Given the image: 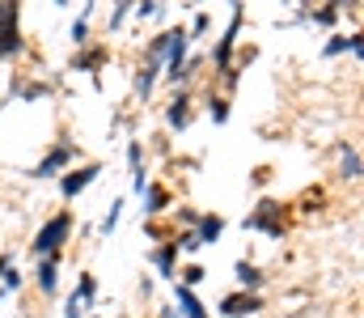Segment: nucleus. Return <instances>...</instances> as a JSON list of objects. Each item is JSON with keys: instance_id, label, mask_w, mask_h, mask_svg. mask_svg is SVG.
Wrapping results in <instances>:
<instances>
[{"instance_id": "16", "label": "nucleus", "mask_w": 364, "mask_h": 318, "mask_svg": "<svg viewBox=\"0 0 364 318\" xmlns=\"http://www.w3.org/2000/svg\"><path fill=\"white\" fill-rule=\"evenodd\" d=\"M174 310H178L182 318H208V306H203L199 293L186 289V285H174Z\"/></svg>"}, {"instance_id": "17", "label": "nucleus", "mask_w": 364, "mask_h": 318, "mask_svg": "<svg viewBox=\"0 0 364 318\" xmlns=\"http://www.w3.org/2000/svg\"><path fill=\"white\" fill-rule=\"evenodd\" d=\"M339 179H343V183H356V179H360V149H356L352 140L339 144Z\"/></svg>"}, {"instance_id": "14", "label": "nucleus", "mask_w": 364, "mask_h": 318, "mask_svg": "<svg viewBox=\"0 0 364 318\" xmlns=\"http://www.w3.org/2000/svg\"><path fill=\"white\" fill-rule=\"evenodd\" d=\"M233 280H237V289H242V293H259V289L267 285L263 267H259V263H250V259H237V263H233Z\"/></svg>"}, {"instance_id": "13", "label": "nucleus", "mask_w": 364, "mask_h": 318, "mask_svg": "<svg viewBox=\"0 0 364 318\" xmlns=\"http://www.w3.org/2000/svg\"><path fill=\"white\" fill-rule=\"evenodd\" d=\"M34 289L43 297H55L60 293V259H38L34 263Z\"/></svg>"}, {"instance_id": "23", "label": "nucleus", "mask_w": 364, "mask_h": 318, "mask_svg": "<svg viewBox=\"0 0 364 318\" xmlns=\"http://www.w3.org/2000/svg\"><path fill=\"white\" fill-rule=\"evenodd\" d=\"M106 55H110V47H90V51H77V73H93Z\"/></svg>"}, {"instance_id": "22", "label": "nucleus", "mask_w": 364, "mask_h": 318, "mask_svg": "<svg viewBox=\"0 0 364 318\" xmlns=\"http://www.w3.org/2000/svg\"><path fill=\"white\" fill-rule=\"evenodd\" d=\"M208 119H212V123H216V127H225V123H229V98H225V94H208Z\"/></svg>"}, {"instance_id": "24", "label": "nucleus", "mask_w": 364, "mask_h": 318, "mask_svg": "<svg viewBox=\"0 0 364 318\" xmlns=\"http://www.w3.org/2000/svg\"><path fill=\"white\" fill-rule=\"evenodd\" d=\"M208 26H212V13H208V9H199V13L191 17V26H186V38H191V43H195V38H203V34H208Z\"/></svg>"}, {"instance_id": "6", "label": "nucleus", "mask_w": 364, "mask_h": 318, "mask_svg": "<svg viewBox=\"0 0 364 318\" xmlns=\"http://www.w3.org/2000/svg\"><path fill=\"white\" fill-rule=\"evenodd\" d=\"M102 179V161H81V166H73L68 174H60V196L73 204L77 196H85L93 183Z\"/></svg>"}, {"instance_id": "18", "label": "nucleus", "mask_w": 364, "mask_h": 318, "mask_svg": "<svg viewBox=\"0 0 364 318\" xmlns=\"http://www.w3.org/2000/svg\"><path fill=\"white\" fill-rule=\"evenodd\" d=\"M90 21H93V4H85V9L77 13V21L68 26V38H73V47H77V51H85V47H90Z\"/></svg>"}, {"instance_id": "3", "label": "nucleus", "mask_w": 364, "mask_h": 318, "mask_svg": "<svg viewBox=\"0 0 364 318\" xmlns=\"http://www.w3.org/2000/svg\"><path fill=\"white\" fill-rule=\"evenodd\" d=\"M242 17H246V9H242V4H233V9H229V21H225V30H220V38H216L212 55H208V64H212L216 73H225V68L233 64V51H237V34H242Z\"/></svg>"}, {"instance_id": "15", "label": "nucleus", "mask_w": 364, "mask_h": 318, "mask_svg": "<svg viewBox=\"0 0 364 318\" xmlns=\"http://www.w3.org/2000/svg\"><path fill=\"white\" fill-rule=\"evenodd\" d=\"M220 233H225V216H220V212H199V221H195V238H199V246H216Z\"/></svg>"}, {"instance_id": "5", "label": "nucleus", "mask_w": 364, "mask_h": 318, "mask_svg": "<svg viewBox=\"0 0 364 318\" xmlns=\"http://www.w3.org/2000/svg\"><path fill=\"white\" fill-rule=\"evenodd\" d=\"M242 229H250V233H267V238H279V233H284V204H279V200H259L255 212L242 221Z\"/></svg>"}, {"instance_id": "7", "label": "nucleus", "mask_w": 364, "mask_h": 318, "mask_svg": "<svg viewBox=\"0 0 364 318\" xmlns=\"http://www.w3.org/2000/svg\"><path fill=\"white\" fill-rule=\"evenodd\" d=\"M191 115H195L191 90H174L170 102H166V127H170V132H186V127H191Z\"/></svg>"}, {"instance_id": "12", "label": "nucleus", "mask_w": 364, "mask_h": 318, "mask_svg": "<svg viewBox=\"0 0 364 318\" xmlns=\"http://www.w3.org/2000/svg\"><path fill=\"white\" fill-rule=\"evenodd\" d=\"M127 170H132V191L140 196L153 179H149V166H144V144L140 140H127Z\"/></svg>"}, {"instance_id": "27", "label": "nucleus", "mask_w": 364, "mask_h": 318, "mask_svg": "<svg viewBox=\"0 0 364 318\" xmlns=\"http://www.w3.org/2000/svg\"><path fill=\"white\" fill-rule=\"evenodd\" d=\"M339 13H343V9H339V4H331V9H318V13H309V17H314L318 26H335V21H339Z\"/></svg>"}, {"instance_id": "4", "label": "nucleus", "mask_w": 364, "mask_h": 318, "mask_svg": "<svg viewBox=\"0 0 364 318\" xmlns=\"http://www.w3.org/2000/svg\"><path fill=\"white\" fill-rule=\"evenodd\" d=\"M26 51L21 34V4H0V60H13Z\"/></svg>"}, {"instance_id": "10", "label": "nucleus", "mask_w": 364, "mask_h": 318, "mask_svg": "<svg viewBox=\"0 0 364 318\" xmlns=\"http://www.w3.org/2000/svg\"><path fill=\"white\" fill-rule=\"evenodd\" d=\"M149 263H153V272H157L166 285H174V272H178V250H174V242H157V246L149 250Z\"/></svg>"}, {"instance_id": "19", "label": "nucleus", "mask_w": 364, "mask_h": 318, "mask_svg": "<svg viewBox=\"0 0 364 318\" xmlns=\"http://www.w3.org/2000/svg\"><path fill=\"white\" fill-rule=\"evenodd\" d=\"M123 208H127V196H114V200L106 204L102 221H97V233H102V238H110V233L119 229V221H123Z\"/></svg>"}, {"instance_id": "2", "label": "nucleus", "mask_w": 364, "mask_h": 318, "mask_svg": "<svg viewBox=\"0 0 364 318\" xmlns=\"http://www.w3.org/2000/svg\"><path fill=\"white\" fill-rule=\"evenodd\" d=\"M77 161H81V144H73V140H55V144H51V149L30 166V179H38V183L60 179V174H68Z\"/></svg>"}, {"instance_id": "28", "label": "nucleus", "mask_w": 364, "mask_h": 318, "mask_svg": "<svg viewBox=\"0 0 364 318\" xmlns=\"http://www.w3.org/2000/svg\"><path fill=\"white\" fill-rule=\"evenodd\" d=\"M64 318H85V306H81L73 293H68V302H64Z\"/></svg>"}, {"instance_id": "9", "label": "nucleus", "mask_w": 364, "mask_h": 318, "mask_svg": "<svg viewBox=\"0 0 364 318\" xmlns=\"http://www.w3.org/2000/svg\"><path fill=\"white\" fill-rule=\"evenodd\" d=\"M263 310V297L259 293H242V289H233V293H225L220 297V314L225 318H250Z\"/></svg>"}, {"instance_id": "21", "label": "nucleus", "mask_w": 364, "mask_h": 318, "mask_svg": "<svg viewBox=\"0 0 364 318\" xmlns=\"http://www.w3.org/2000/svg\"><path fill=\"white\" fill-rule=\"evenodd\" d=\"M203 280H208V267L203 263H186V267L174 272V285H186V289H199Z\"/></svg>"}, {"instance_id": "30", "label": "nucleus", "mask_w": 364, "mask_h": 318, "mask_svg": "<svg viewBox=\"0 0 364 318\" xmlns=\"http://www.w3.org/2000/svg\"><path fill=\"white\" fill-rule=\"evenodd\" d=\"M93 318H102V314H93Z\"/></svg>"}, {"instance_id": "11", "label": "nucleus", "mask_w": 364, "mask_h": 318, "mask_svg": "<svg viewBox=\"0 0 364 318\" xmlns=\"http://www.w3.org/2000/svg\"><path fill=\"white\" fill-rule=\"evenodd\" d=\"M140 204H144V208H140V212H144V221H157L161 212L174 204V196H170V187H161V183H149V187L140 191Z\"/></svg>"}, {"instance_id": "25", "label": "nucleus", "mask_w": 364, "mask_h": 318, "mask_svg": "<svg viewBox=\"0 0 364 318\" xmlns=\"http://www.w3.org/2000/svg\"><path fill=\"white\" fill-rule=\"evenodd\" d=\"M127 17H132V4H114V9H110V21H106V30H110V34H119V30L127 26Z\"/></svg>"}, {"instance_id": "8", "label": "nucleus", "mask_w": 364, "mask_h": 318, "mask_svg": "<svg viewBox=\"0 0 364 318\" xmlns=\"http://www.w3.org/2000/svg\"><path fill=\"white\" fill-rule=\"evenodd\" d=\"M157 81H161V64H157V60H140V64H136V77H132L136 102H149V98L157 94Z\"/></svg>"}, {"instance_id": "20", "label": "nucleus", "mask_w": 364, "mask_h": 318, "mask_svg": "<svg viewBox=\"0 0 364 318\" xmlns=\"http://www.w3.org/2000/svg\"><path fill=\"white\" fill-rule=\"evenodd\" d=\"M73 297L85 306V314L97 306V276H93V272H81V276H77V289H73Z\"/></svg>"}, {"instance_id": "29", "label": "nucleus", "mask_w": 364, "mask_h": 318, "mask_svg": "<svg viewBox=\"0 0 364 318\" xmlns=\"http://www.w3.org/2000/svg\"><path fill=\"white\" fill-rule=\"evenodd\" d=\"M157 318H182V314L174 310V306H157Z\"/></svg>"}, {"instance_id": "1", "label": "nucleus", "mask_w": 364, "mask_h": 318, "mask_svg": "<svg viewBox=\"0 0 364 318\" xmlns=\"http://www.w3.org/2000/svg\"><path fill=\"white\" fill-rule=\"evenodd\" d=\"M73 238V212H55V216H47L38 229H34V242H30V250H34V259H64V242Z\"/></svg>"}, {"instance_id": "26", "label": "nucleus", "mask_w": 364, "mask_h": 318, "mask_svg": "<svg viewBox=\"0 0 364 318\" xmlns=\"http://www.w3.org/2000/svg\"><path fill=\"white\" fill-rule=\"evenodd\" d=\"M161 13V4H153V0H144V4H132V17L136 21H149V17H157Z\"/></svg>"}]
</instances>
